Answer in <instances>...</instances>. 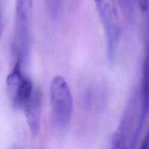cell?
<instances>
[{
  "mask_svg": "<svg viewBox=\"0 0 149 149\" xmlns=\"http://www.w3.org/2000/svg\"><path fill=\"white\" fill-rule=\"evenodd\" d=\"M51 121L56 130L66 132L73 113V97L70 86L62 76L53 78L50 86Z\"/></svg>",
  "mask_w": 149,
  "mask_h": 149,
  "instance_id": "6da1fadb",
  "label": "cell"
},
{
  "mask_svg": "<svg viewBox=\"0 0 149 149\" xmlns=\"http://www.w3.org/2000/svg\"><path fill=\"white\" fill-rule=\"evenodd\" d=\"M33 0H16L13 47L16 61L25 67L31 50V28Z\"/></svg>",
  "mask_w": 149,
  "mask_h": 149,
  "instance_id": "7a4b0ae2",
  "label": "cell"
},
{
  "mask_svg": "<svg viewBox=\"0 0 149 149\" xmlns=\"http://www.w3.org/2000/svg\"><path fill=\"white\" fill-rule=\"evenodd\" d=\"M106 39L107 56L113 64L121 37V25L116 0H94Z\"/></svg>",
  "mask_w": 149,
  "mask_h": 149,
  "instance_id": "3957f363",
  "label": "cell"
},
{
  "mask_svg": "<svg viewBox=\"0 0 149 149\" xmlns=\"http://www.w3.org/2000/svg\"><path fill=\"white\" fill-rule=\"evenodd\" d=\"M23 67L15 61L13 69L6 79V89L13 108L21 110L31 97L34 88L31 79L24 74Z\"/></svg>",
  "mask_w": 149,
  "mask_h": 149,
  "instance_id": "277c9868",
  "label": "cell"
},
{
  "mask_svg": "<svg viewBox=\"0 0 149 149\" xmlns=\"http://www.w3.org/2000/svg\"><path fill=\"white\" fill-rule=\"evenodd\" d=\"M141 97V115L135 131L137 134H139L143 121L149 113V11L147 26H146V40H145V58L143 65V72H142Z\"/></svg>",
  "mask_w": 149,
  "mask_h": 149,
  "instance_id": "5b68a950",
  "label": "cell"
},
{
  "mask_svg": "<svg viewBox=\"0 0 149 149\" xmlns=\"http://www.w3.org/2000/svg\"><path fill=\"white\" fill-rule=\"evenodd\" d=\"M23 109L30 132L33 137H37L40 131L41 126L42 93L40 90L34 88Z\"/></svg>",
  "mask_w": 149,
  "mask_h": 149,
  "instance_id": "8992f818",
  "label": "cell"
},
{
  "mask_svg": "<svg viewBox=\"0 0 149 149\" xmlns=\"http://www.w3.org/2000/svg\"><path fill=\"white\" fill-rule=\"evenodd\" d=\"M130 133L118 129L112 135L109 149H131Z\"/></svg>",
  "mask_w": 149,
  "mask_h": 149,
  "instance_id": "52a82bcc",
  "label": "cell"
},
{
  "mask_svg": "<svg viewBox=\"0 0 149 149\" xmlns=\"http://www.w3.org/2000/svg\"><path fill=\"white\" fill-rule=\"evenodd\" d=\"M118 6L122 11L123 15L127 20L131 21L134 15V0H117Z\"/></svg>",
  "mask_w": 149,
  "mask_h": 149,
  "instance_id": "ba28073f",
  "label": "cell"
},
{
  "mask_svg": "<svg viewBox=\"0 0 149 149\" xmlns=\"http://www.w3.org/2000/svg\"><path fill=\"white\" fill-rule=\"evenodd\" d=\"M47 9L54 20L57 19L61 11V0H45Z\"/></svg>",
  "mask_w": 149,
  "mask_h": 149,
  "instance_id": "9c48e42d",
  "label": "cell"
},
{
  "mask_svg": "<svg viewBox=\"0 0 149 149\" xmlns=\"http://www.w3.org/2000/svg\"><path fill=\"white\" fill-rule=\"evenodd\" d=\"M4 30V11L2 5L0 2V40L2 38Z\"/></svg>",
  "mask_w": 149,
  "mask_h": 149,
  "instance_id": "30bf717a",
  "label": "cell"
},
{
  "mask_svg": "<svg viewBox=\"0 0 149 149\" xmlns=\"http://www.w3.org/2000/svg\"><path fill=\"white\" fill-rule=\"evenodd\" d=\"M140 149H149V128L142 141Z\"/></svg>",
  "mask_w": 149,
  "mask_h": 149,
  "instance_id": "8fae6325",
  "label": "cell"
},
{
  "mask_svg": "<svg viewBox=\"0 0 149 149\" xmlns=\"http://www.w3.org/2000/svg\"><path fill=\"white\" fill-rule=\"evenodd\" d=\"M138 5L141 10L147 12L149 9V0H137Z\"/></svg>",
  "mask_w": 149,
  "mask_h": 149,
  "instance_id": "7c38bea8",
  "label": "cell"
},
{
  "mask_svg": "<svg viewBox=\"0 0 149 149\" xmlns=\"http://www.w3.org/2000/svg\"><path fill=\"white\" fill-rule=\"evenodd\" d=\"M72 5L73 8H74V7L76 6L77 5V3L78 2V0H72Z\"/></svg>",
  "mask_w": 149,
  "mask_h": 149,
  "instance_id": "4fadbf2b",
  "label": "cell"
},
{
  "mask_svg": "<svg viewBox=\"0 0 149 149\" xmlns=\"http://www.w3.org/2000/svg\"><path fill=\"white\" fill-rule=\"evenodd\" d=\"M12 149H24V148H22L21 147V146H15V147H13V148Z\"/></svg>",
  "mask_w": 149,
  "mask_h": 149,
  "instance_id": "5bb4252c",
  "label": "cell"
}]
</instances>
